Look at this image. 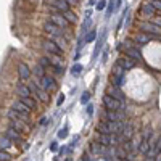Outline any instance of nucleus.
<instances>
[{
	"instance_id": "45",
	"label": "nucleus",
	"mask_w": 161,
	"mask_h": 161,
	"mask_svg": "<svg viewBox=\"0 0 161 161\" xmlns=\"http://www.w3.org/2000/svg\"><path fill=\"white\" fill-rule=\"evenodd\" d=\"M121 3H123V0H118V3H116V8H119V7H121Z\"/></svg>"
},
{
	"instance_id": "44",
	"label": "nucleus",
	"mask_w": 161,
	"mask_h": 161,
	"mask_svg": "<svg viewBox=\"0 0 161 161\" xmlns=\"http://www.w3.org/2000/svg\"><path fill=\"white\" fill-rule=\"evenodd\" d=\"M82 161H90V158H89V155H87V153L82 156Z\"/></svg>"
},
{
	"instance_id": "37",
	"label": "nucleus",
	"mask_w": 161,
	"mask_h": 161,
	"mask_svg": "<svg viewBox=\"0 0 161 161\" xmlns=\"http://www.w3.org/2000/svg\"><path fill=\"white\" fill-rule=\"evenodd\" d=\"M152 3L156 10H161V0H152Z\"/></svg>"
},
{
	"instance_id": "30",
	"label": "nucleus",
	"mask_w": 161,
	"mask_h": 161,
	"mask_svg": "<svg viewBox=\"0 0 161 161\" xmlns=\"http://www.w3.org/2000/svg\"><path fill=\"white\" fill-rule=\"evenodd\" d=\"M80 73H82V64L74 63V64H73V68H71V74H73V76H79Z\"/></svg>"
},
{
	"instance_id": "35",
	"label": "nucleus",
	"mask_w": 161,
	"mask_h": 161,
	"mask_svg": "<svg viewBox=\"0 0 161 161\" xmlns=\"http://www.w3.org/2000/svg\"><path fill=\"white\" fill-rule=\"evenodd\" d=\"M58 137H60V139H66V137H68V129H66V127L60 129V130H58Z\"/></svg>"
},
{
	"instance_id": "29",
	"label": "nucleus",
	"mask_w": 161,
	"mask_h": 161,
	"mask_svg": "<svg viewBox=\"0 0 161 161\" xmlns=\"http://www.w3.org/2000/svg\"><path fill=\"white\" fill-rule=\"evenodd\" d=\"M108 95H111V97H114V98H118V100H121V102H123V98H124V95H123V93H121V90H118V89H110Z\"/></svg>"
},
{
	"instance_id": "43",
	"label": "nucleus",
	"mask_w": 161,
	"mask_h": 161,
	"mask_svg": "<svg viewBox=\"0 0 161 161\" xmlns=\"http://www.w3.org/2000/svg\"><path fill=\"white\" fill-rule=\"evenodd\" d=\"M155 161H161V152L155 155Z\"/></svg>"
},
{
	"instance_id": "17",
	"label": "nucleus",
	"mask_w": 161,
	"mask_h": 161,
	"mask_svg": "<svg viewBox=\"0 0 161 161\" xmlns=\"http://www.w3.org/2000/svg\"><path fill=\"white\" fill-rule=\"evenodd\" d=\"M97 142L100 145H103V147H110L111 145V136H110V134H98Z\"/></svg>"
},
{
	"instance_id": "42",
	"label": "nucleus",
	"mask_w": 161,
	"mask_h": 161,
	"mask_svg": "<svg viewBox=\"0 0 161 161\" xmlns=\"http://www.w3.org/2000/svg\"><path fill=\"white\" fill-rule=\"evenodd\" d=\"M68 5H77V0H64Z\"/></svg>"
},
{
	"instance_id": "12",
	"label": "nucleus",
	"mask_w": 161,
	"mask_h": 161,
	"mask_svg": "<svg viewBox=\"0 0 161 161\" xmlns=\"http://www.w3.org/2000/svg\"><path fill=\"white\" fill-rule=\"evenodd\" d=\"M140 11H142V15H143V16H153L155 13H156V8L153 7L152 2H145V3L142 5Z\"/></svg>"
},
{
	"instance_id": "36",
	"label": "nucleus",
	"mask_w": 161,
	"mask_h": 161,
	"mask_svg": "<svg viewBox=\"0 0 161 161\" xmlns=\"http://www.w3.org/2000/svg\"><path fill=\"white\" fill-rule=\"evenodd\" d=\"M105 7H106V0H100V2L97 3V10H98V11L105 10Z\"/></svg>"
},
{
	"instance_id": "22",
	"label": "nucleus",
	"mask_w": 161,
	"mask_h": 161,
	"mask_svg": "<svg viewBox=\"0 0 161 161\" xmlns=\"http://www.w3.org/2000/svg\"><path fill=\"white\" fill-rule=\"evenodd\" d=\"M103 148H105V147L100 145L98 142H90V152L93 155H102L103 153Z\"/></svg>"
},
{
	"instance_id": "16",
	"label": "nucleus",
	"mask_w": 161,
	"mask_h": 161,
	"mask_svg": "<svg viewBox=\"0 0 161 161\" xmlns=\"http://www.w3.org/2000/svg\"><path fill=\"white\" fill-rule=\"evenodd\" d=\"M121 134H123V139L124 140H130L132 136H134V126L126 123V126H124V129H123V132H121Z\"/></svg>"
},
{
	"instance_id": "48",
	"label": "nucleus",
	"mask_w": 161,
	"mask_h": 161,
	"mask_svg": "<svg viewBox=\"0 0 161 161\" xmlns=\"http://www.w3.org/2000/svg\"><path fill=\"white\" fill-rule=\"evenodd\" d=\"M66 161H71V159H66Z\"/></svg>"
},
{
	"instance_id": "25",
	"label": "nucleus",
	"mask_w": 161,
	"mask_h": 161,
	"mask_svg": "<svg viewBox=\"0 0 161 161\" xmlns=\"http://www.w3.org/2000/svg\"><path fill=\"white\" fill-rule=\"evenodd\" d=\"M11 147V140L8 137H0V150H5V148H10Z\"/></svg>"
},
{
	"instance_id": "28",
	"label": "nucleus",
	"mask_w": 161,
	"mask_h": 161,
	"mask_svg": "<svg viewBox=\"0 0 161 161\" xmlns=\"http://www.w3.org/2000/svg\"><path fill=\"white\" fill-rule=\"evenodd\" d=\"M34 74H36V77L37 79H40L44 74H45V68L44 66H40V64H36V68H34Z\"/></svg>"
},
{
	"instance_id": "14",
	"label": "nucleus",
	"mask_w": 161,
	"mask_h": 161,
	"mask_svg": "<svg viewBox=\"0 0 161 161\" xmlns=\"http://www.w3.org/2000/svg\"><path fill=\"white\" fill-rule=\"evenodd\" d=\"M103 118H105V121H121V119H123V114H121L119 111L106 110V111L103 113Z\"/></svg>"
},
{
	"instance_id": "31",
	"label": "nucleus",
	"mask_w": 161,
	"mask_h": 161,
	"mask_svg": "<svg viewBox=\"0 0 161 161\" xmlns=\"http://www.w3.org/2000/svg\"><path fill=\"white\" fill-rule=\"evenodd\" d=\"M116 156H118L119 159L127 158V153H126V150L123 148V147H118V148H116Z\"/></svg>"
},
{
	"instance_id": "9",
	"label": "nucleus",
	"mask_w": 161,
	"mask_h": 161,
	"mask_svg": "<svg viewBox=\"0 0 161 161\" xmlns=\"http://www.w3.org/2000/svg\"><path fill=\"white\" fill-rule=\"evenodd\" d=\"M5 137H8L11 142H15V143H21V142H23L21 132H18L16 129H13V127H8V129H7V132H5Z\"/></svg>"
},
{
	"instance_id": "3",
	"label": "nucleus",
	"mask_w": 161,
	"mask_h": 161,
	"mask_svg": "<svg viewBox=\"0 0 161 161\" xmlns=\"http://www.w3.org/2000/svg\"><path fill=\"white\" fill-rule=\"evenodd\" d=\"M50 11H52V18H50V21H52L53 24H57L58 28H61V29L64 31V29H66V28H68V26H69V23L64 19L63 13L57 11L55 8H52V7H50Z\"/></svg>"
},
{
	"instance_id": "2",
	"label": "nucleus",
	"mask_w": 161,
	"mask_h": 161,
	"mask_svg": "<svg viewBox=\"0 0 161 161\" xmlns=\"http://www.w3.org/2000/svg\"><path fill=\"white\" fill-rule=\"evenodd\" d=\"M28 87H29V90L36 92V97H37L40 102H44V103H47V102H48V98H50V93H48L47 90H44L42 87H40V84H39V82L32 80L31 86H28Z\"/></svg>"
},
{
	"instance_id": "26",
	"label": "nucleus",
	"mask_w": 161,
	"mask_h": 161,
	"mask_svg": "<svg viewBox=\"0 0 161 161\" xmlns=\"http://www.w3.org/2000/svg\"><path fill=\"white\" fill-rule=\"evenodd\" d=\"M150 40V34H137L136 36V42L137 44H147Z\"/></svg>"
},
{
	"instance_id": "11",
	"label": "nucleus",
	"mask_w": 161,
	"mask_h": 161,
	"mask_svg": "<svg viewBox=\"0 0 161 161\" xmlns=\"http://www.w3.org/2000/svg\"><path fill=\"white\" fill-rule=\"evenodd\" d=\"M18 74H19L21 80H28L31 77V69L28 68V64H26V63H19L18 64Z\"/></svg>"
},
{
	"instance_id": "39",
	"label": "nucleus",
	"mask_w": 161,
	"mask_h": 161,
	"mask_svg": "<svg viewBox=\"0 0 161 161\" xmlns=\"http://www.w3.org/2000/svg\"><path fill=\"white\" fill-rule=\"evenodd\" d=\"M63 102H64V95L61 93V95L58 97V100H57V105H58V106H61V105H63Z\"/></svg>"
},
{
	"instance_id": "40",
	"label": "nucleus",
	"mask_w": 161,
	"mask_h": 161,
	"mask_svg": "<svg viewBox=\"0 0 161 161\" xmlns=\"http://www.w3.org/2000/svg\"><path fill=\"white\" fill-rule=\"evenodd\" d=\"M50 150H52V152H57V150H58V145H57V142H52V145H50Z\"/></svg>"
},
{
	"instance_id": "23",
	"label": "nucleus",
	"mask_w": 161,
	"mask_h": 161,
	"mask_svg": "<svg viewBox=\"0 0 161 161\" xmlns=\"http://www.w3.org/2000/svg\"><path fill=\"white\" fill-rule=\"evenodd\" d=\"M10 127L16 129L18 132H23L26 126H24V121H21V119H11V126Z\"/></svg>"
},
{
	"instance_id": "6",
	"label": "nucleus",
	"mask_w": 161,
	"mask_h": 161,
	"mask_svg": "<svg viewBox=\"0 0 161 161\" xmlns=\"http://www.w3.org/2000/svg\"><path fill=\"white\" fill-rule=\"evenodd\" d=\"M42 47H44L45 52H48V55H58V57H61V53H63V48L55 42V40H45V42L42 44Z\"/></svg>"
},
{
	"instance_id": "46",
	"label": "nucleus",
	"mask_w": 161,
	"mask_h": 161,
	"mask_svg": "<svg viewBox=\"0 0 161 161\" xmlns=\"http://www.w3.org/2000/svg\"><path fill=\"white\" fill-rule=\"evenodd\" d=\"M89 5H95V0H89Z\"/></svg>"
},
{
	"instance_id": "41",
	"label": "nucleus",
	"mask_w": 161,
	"mask_h": 161,
	"mask_svg": "<svg viewBox=\"0 0 161 161\" xmlns=\"http://www.w3.org/2000/svg\"><path fill=\"white\" fill-rule=\"evenodd\" d=\"M86 110H87L89 116H92V113H93V106H92V105H87V108H86Z\"/></svg>"
},
{
	"instance_id": "15",
	"label": "nucleus",
	"mask_w": 161,
	"mask_h": 161,
	"mask_svg": "<svg viewBox=\"0 0 161 161\" xmlns=\"http://www.w3.org/2000/svg\"><path fill=\"white\" fill-rule=\"evenodd\" d=\"M16 93L19 95V98H23V97H31V90H29V87L26 86V84H18L16 86Z\"/></svg>"
},
{
	"instance_id": "10",
	"label": "nucleus",
	"mask_w": 161,
	"mask_h": 161,
	"mask_svg": "<svg viewBox=\"0 0 161 161\" xmlns=\"http://www.w3.org/2000/svg\"><path fill=\"white\" fill-rule=\"evenodd\" d=\"M126 55H127L130 60H134V61L142 60V53H140V50L136 48V47H132V45H127V47H126Z\"/></svg>"
},
{
	"instance_id": "1",
	"label": "nucleus",
	"mask_w": 161,
	"mask_h": 161,
	"mask_svg": "<svg viewBox=\"0 0 161 161\" xmlns=\"http://www.w3.org/2000/svg\"><path fill=\"white\" fill-rule=\"evenodd\" d=\"M39 84H40V87H42L44 90H47L48 93H50V92H55V90L58 89L57 80L53 79L52 76H48V74H44L42 77H40V79H39Z\"/></svg>"
},
{
	"instance_id": "24",
	"label": "nucleus",
	"mask_w": 161,
	"mask_h": 161,
	"mask_svg": "<svg viewBox=\"0 0 161 161\" xmlns=\"http://www.w3.org/2000/svg\"><path fill=\"white\" fill-rule=\"evenodd\" d=\"M95 37H97L95 29H90V31L84 36V42H86V44H90V42H93V40H95Z\"/></svg>"
},
{
	"instance_id": "13",
	"label": "nucleus",
	"mask_w": 161,
	"mask_h": 161,
	"mask_svg": "<svg viewBox=\"0 0 161 161\" xmlns=\"http://www.w3.org/2000/svg\"><path fill=\"white\" fill-rule=\"evenodd\" d=\"M50 7H52V8H55V10L60 11V13H64V11H68V10H69V5L66 3L64 0H53Z\"/></svg>"
},
{
	"instance_id": "19",
	"label": "nucleus",
	"mask_w": 161,
	"mask_h": 161,
	"mask_svg": "<svg viewBox=\"0 0 161 161\" xmlns=\"http://www.w3.org/2000/svg\"><path fill=\"white\" fill-rule=\"evenodd\" d=\"M26 106H28L29 110H36L37 108V100L36 98H32V97H23V98H19Z\"/></svg>"
},
{
	"instance_id": "33",
	"label": "nucleus",
	"mask_w": 161,
	"mask_h": 161,
	"mask_svg": "<svg viewBox=\"0 0 161 161\" xmlns=\"http://www.w3.org/2000/svg\"><path fill=\"white\" fill-rule=\"evenodd\" d=\"M39 64H40V66H44V68H50V66H52L48 57H42V58L39 60Z\"/></svg>"
},
{
	"instance_id": "4",
	"label": "nucleus",
	"mask_w": 161,
	"mask_h": 161,
	"mask_svg": "<svg viewBox=\"0 0 161 161\" xmlns=\"http://www.w3.org/2000/svg\"><path fill=\"white\" fill-rule=\"evenodd\" d=\"M103 105L106 106V110H111V111H119L121 108H123V102L111 97V95H103Z\"/></svg>"
},
{
	"instance_id": "47",
	"label": "nucleus",
	"mask_w": 161,
	"mask_h": 161,
	"mask_svg": "<svg viewBox=\"0 0 161 161\" xmlns=\"http://www.w3.org/2000/svg\"><path fill=\"white\" fill-rule=\"evenodd\" d=\"M121 161H130V159H127V158H124V159H121Z\"/></svg>"
},
{
	"instance_id": "38",
	"label": "nucleus",
	"mask_w": 161,
	"mask_h": 161,
	"mask_svg": "<svg viewBox=\"0 0 161 161\" xmlns=\"http://www.w3.org/2000/svg\"><path fill=\"white\" fill-rule=\"evenodd\" d=\"M113 3H114V0H110V5H108V16L113 13ZM108 16H106V18H108Z\"/></svg>"
},
{
	"instance_id": "27",
	"label": "nucleus",
	"mask_w": 161,
	"mask_h": 161,
	"mask_svg": "<svg viewBox=\"0 0 161 161\" xmlns=\"http://www.w3.org/2000/svg\"><path fill=\"white\" fill-rule=\"evenodd\" d=\"M63 15H64V19L68 21V23H76V19H77V18H76V15H74V13H73L71 10H68V11H64Z\"/></svg>"
},
{
	"instance_id": "34",
	"label": "nucleus",
	"mask_w": 161,
	"mask_h": 161,
	"mask_svg": "<svg viewBox=\"0 0 161 161\" xmlns=\"http://www.w3.org/2000/svg\"><path fill=\"white\" fill-rule=\"evenodd\" d=\"M11 156L5 152V150H0V161H10Z\"/></svg>"
},
{
	"instance_id": "7",
	"label": "nucleus",
	"mask_w": 161,
	"mask_h": 161,
	"mask_svg": "<svg viewBox=\"0 0 161 161\" xmlns=\"http://www.w3.org/2000/svg\"><path fill=\"white\" fill-rule=\"evenodd\" d=\"M11 110H13V111H16L18 114H23L24 118H28V119L31 118V110H29L21 100H16L15 103H13V105H11Z\"/></svg>"
},
{
	"instance_id": "18",
	"label": "nucleus",
	"mask_w": 161,
	"mask_h": 161,
	"mask_svg": "<svg viewBox=\"0 0 161 161\" xmlns=\"http://www.w3.org/2000/svg\"><path fill=\"white\" fill-rule=\"evenodd\" d=\"M140 28L145 31V32H152V34H156L158 32V24H152V23H142Z\"/></svg>"
},
{
	"instance_id": "21",
	"label": "nucleus",
	"mask_w": 161,
	"mask_h": 161,
	"mask_svg": "<svg viewBox=\"0 0 161 161\" xmlns=\"http://www.w3.org/2000/svg\"><path fill=\"white\" fill-rule=\"evenodd\" d=\"M124 76H126V73H116V74H113V86L114 87H121V86H123Z\"/></svg>"
},
{
	"instance_id": "8",
	"label": "nucleus",
	"mask_w": 161,
	"mask_h": 161,
	"mask_svg": "<svg viewBox=\"0 0 161 161\" xmlns=\"http://www.w3.org/2000/svg\"><path fill=\"white\" fill-rule=\"evenodd\" d=\"M114 66H116V68H121L123 71H127V69H132L134 66H136V61L130 60L129 57H124V58H119V60H116Z\"/></svg>"
},
{
	"instance_id": "5",
	"label": "nucleus",
	"mask_w": 161,
	"mask_h": 161,
	"mask_svg": "<svg viewBox=\"0 0 161 161\" xmlns=\"http://www.w3.org/2000/svg\"><path fill=\"white\" fill-rule=\"evenodd\" d=\"M44 29H45V32H47L48 36H52L53 39H58V37H63V36H64V31H63L61 28H58L57 24H53L52 21H47V23L44 24Z\"/></svg>"
},
{
	"instance_id": "32",
	"label": "nucleus",
	"mask_w": 161,
	"mask_h": 161,
	"mask_svg": "<svg viewBox=\"0 0 161 161\" xmlns=\"http://www.w3.org/2000/svg\"><path fill=\"white\" fill-rule=\"evenodd\" d=\"M90 97H92V93H90L89 90H86V92L82 93V97H80V103H82V105H86V103L90 100Z\"/></svg>"
},
{
	"instance_id": "20",
	"label": "nucleus",
	"mask_w": 161,
	"mask_h": 161,
	"mask_svg": "<svg viewBox=\"0 0 161 161\" xmlns=\"http://www.w3.org/2000/svg\"><path fill=\"white\" fill-rule=\"evenodd\" d=\"M139 152L143 153V155H147V153L150 152V140H148V139H142V140H140V143H139Z\"/></svg>"
}]
</instances>
